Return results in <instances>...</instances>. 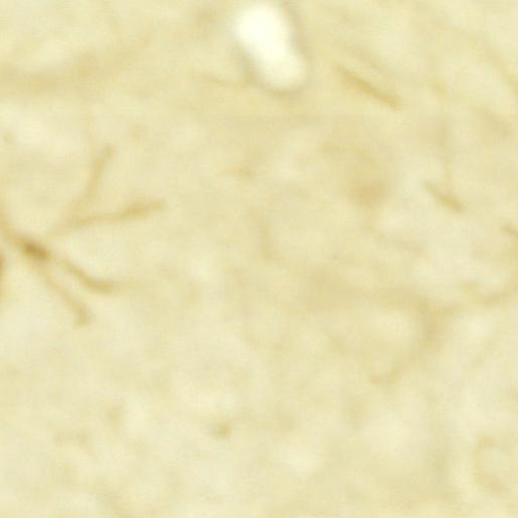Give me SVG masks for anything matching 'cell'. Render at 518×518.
Instances as JSON below:
<instances>
[{"mask_svg":"<svg viewBox=\"0 0 518 518\" xmlns=\"http://www.w3.org/2000/svg\"><path fill=\"white\" fill-rule=\"evenodd\" d=\"M340 72H341L344 79H346L349 83L353 84L355 88H360V90L364 91V93H367V95H371L374 99L379 100L380 102H382L383 104H388L389 107H397L399 106L398 100L395 99L394 97H391V95H387V93L378 90L375 86H372L371 83L364 81V79H360V77L357 76V75L353 74V73L346 71V70L343 69H340Z\"/></svg>","mask_w":518,"mask_h":518,"instance_id":"1","label":"cell"}]
</instances>
